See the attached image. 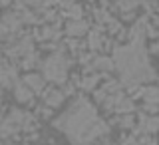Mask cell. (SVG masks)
Listing matches in <instances>:
<instances>
[{"mask_svg":"<svg viewBox=\"0 0 159 145\" xmlns=\"http://www.w3.org/2000/svg\"><path fill=\"white\" fill-rule=\"evenodd\" d=\"M54 127L66 133L72 145H98L99 137L107 133L106 121L96 113L88 97H78L66 111L54 121Z\"/></svg>","mask_w":159,"mask_h":145,"instance_id":"cell-1","label":"cell"},{"mask_svg":"<svg viewBox=\"0 0 159 145\" xmlns=\"http://www.w3.org/2000/svg\"><path fill=\"white\" fill-rule=\"evenodd\" d=\"M113 66L119 72L121 86H137L143 82H153L155 72L147 58V48H145V34L141 28H135L131 44L119 46L113 52Z\"/></svg>","mask_w":159,"mask_h":145,"instance_id":"cell-2","label":"cell"},{"mask_svg":"<svg viewBox=\"0 0 159 145\" xmlns=\"http://www.w3.org/2000/svg\"><path fill=\"white\" fill-rule=\"evenodd\" d=\"M44 76H46L50 82H54V84H64L66 82V78H68V58L64 56V54H52L46 62H44Z\"/></svg>","mask_w":159,"mask_h":145,"instance_id":"cell-3","label":"cell"},{"mask_svg":"<svg viewBox=\"0 0 159 145\" xmlns=\"http://www.w3.org/2000/svg\"><path fill=\"white\" fill-rule=\"evenodd\" d=\"M30 125H32V117H30L26 111H22V109H12V111L8 113V117L0 123V135L10 137L16 131H20V129H28Z\"/></svg>","mask_w":159,"mask_h":145,"instance_id":"cell-4","label":"cell"},{"mask_svg":"<svg viewBox=\"0 0 159 145\" xmlns=\"http://www.w3.org/2000/svg\"><path fill=\"white\" fill-rule=\"evenodd\" d=\"M106 107H109V109H113V111H119V113H127V111H133V102L131 99H127L123 93H111V96H107L106 99Z\"/></svg>","mask_w":159,"mask_h":145,"instance_id":"cell-5","label":"cell"},{"mask_svg":"<svg viewBox=\"0 0 159 145\" xmlns=\"http://www.w3.org/2000/svg\"><path fill=\"white\" fill-rule=\"evenodd\" d=\"M18 82V74L14 66L8 64H0V88H10Z\"/></svg>","mask_w":159,"mask_h":145,"instance_id":"cell-6","label":"cell"},{"mask_svg":"<svg viewBox=\"0 0 159 145\" xmlns=\"http://www.w3.org/2000/svg\"><path fill=\"white\" fill-rule=\"evenodd\" d=\"M30 52H32V42H30V38H24L22 42L12 44V46L8 48L10 56H24V54H30Z\"/></svg>","mask_w":159,"mask_h":145,"instance_id":"cell-7","label":"cell"},{"mask_svg":"<svg viewBox=\"0 0 159 145\" xmlns=\"http://www.w3.org/2000/svg\"><path fill=\"white\" fill-rule=\"evenodd\" d=\"M14 96H16L18 102H30V97H32V89H30L24 82H18L14 84Z\"/></svg>","mask_w":159,"mask_h":145,"instance_id":"cell-8","label":"cell"},{"mask_svg":"<svg viewBox=\"0 0 159 145\" xmlns=\"http://www.w3.org/2000/svg\"><path fill=\"white\" fill-rule=\"evenodd\" d=\"M66 32L70 36H82V34L88 32V24L84 22V20H72V22H68Z\"/></svg>","mask_w":159,"mask_h":145,"instance_id":"cell-9","label":"cell"},{"mask_svg":"<svg viewBox=\"0 0 159 145\" xmlns=\"http://www.w3.org/2000/svg\"><path fill=\"white\" fill-rule=\"evenodd\" d=\"M24 84L36 93L44 89V79H42V76H36V74H28V76L24 78Z\"/></svg>","mask_w":159,"mask_h":145,"instance_id":"cell-10","label":"cell"},{"mask_svg":"<svg viewBox=\"0 0 159 145\" xmlns=\"http://www.w3.org/2000/svg\"><path fill=\"white\" fill-rule=\"evenodd\" d=\"M141 129H143V131H147V133L159 131V116H155V117L141 116Z\"/></svg>","mask_w":159,"mask_h":145,"instance_id":"cell-11","label":"cell"},{"mask_svg":"<svg viewBox=\"0 0 159 145\" xmlns=\"http://www.w3.org/2000/svg\"><path fill=\"white\" fill-rule=\"evenodd\" d=\"M44 99H46V106H50V107H58L60 103L64 102V93L58 92V89H50L46 96H44Z\"/></svg>","mask_w":159,"mask_h":145,"instance_id":"cell-12","label":"cell"},{"mask_svg":"<svg viewBox=\"0 0 159 145\" xmlns=\"http://www.w3.org/2000/svg\"><path fill=\"white\" fill-rule=\"evenodd\" d=\"M143 99H145V103L159 106V88H157V86L145 88V89H143Z\"/></svg>","mask_w":159,"mask_h":145,"instance_id":"cell-13","label":"cell"},{"mask_svg":"<svg viewBox=\"0 0 159 145\" xmlns=\"http://www.w3.org/2000/svg\"><path fill=\"white\" fill-rule=\"evenodd\" d=\"M93 68L102 70V72H111L116 66H113V60H109V58H96L93 60Z\"/></svg>","mask_w":159,"mask_h":145,"instance_id":"cell-14","label":"cell"},{"mask_svg":"<svg viewBox=\"0 0 159 145\" xmlns=\"http://www.w3.org/2000/svg\"><path fill=\"white\" fill-rule=\"evenodd\" d=\"M96 84H98V76H89V78H86L82 82V88L84 89H92V88H96Z\"/></svg>","mask_w":159,"mask_h":145,"instance_id":"cell-15","label":"cell"},{"mask_svg":"<svg viewBox=\"0 0 159 145\" xmlns=\"http://www.w3.org/2000/svg\"><path fill=\"white\" fill-rule=\"evenodd\" d=\"M99 44H102V40H99V34H98V32H93L92 36H89V46H92V50H98V48H99Z\"/></svg>","mask_w":159,"mask_h":145,"instance_id":"cell-16","label":"cell"},{"mask_svg":"<svg viewBox=\"0 0 159 145\" xmlns=\"http://www.w3.org/2000/svg\"><path fill=\"white\" fill-rule=\"evenodd\" d=\"M137 6V0H121V8L123 10H131V8H135Z\"/></svg>","mask_w":159,"mask_h":145,"instance_id":"cell-17","label":"cell"},{"mask_svg":"<svg viewBox=\"0 0 159 145\" xmlns=\"http://www.w3.org/2000/svg\"><path fill=\"white\" fill-rule=\"evenodd\" d=\"M8 34H10V30H8L6 26H4L2 22H0V40H4V38L8 36Z\"/></svg>","mask_w":159,"mask_h":145,"instance_id":"cell-18","label":"cell"},{"mask_svg":"<svg viewBox=\"0 0 159 145\" xmlns=\"http://www.w3.org/2000/svg\"><path fill=\"white\" fill-rule=\"evenodd\" d=\"M123 145H137V143H135V139H133V137H129V139L123 141Z\"/></svg>","mask_w":159,"mask_h":145,"instance_id":"cell-19","label":"cell"},{"mask_svg":"<svg viewBox=\"0 0 159 145\" xmlns=\"http://www.w3.org/2000/svg\"><path fill=\"white\" fill-rule=\"evenodd\" d=\"M12 0H0V6H6V4H10Z\"/></svg>","mask_w":159,"mask_h":145,"instance_id":"cell-20","label":"cell"}]
</instances>
